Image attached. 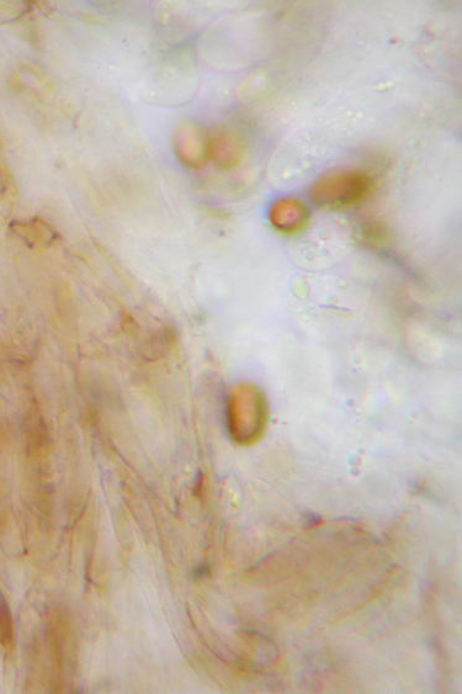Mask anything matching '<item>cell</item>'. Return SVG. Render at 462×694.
Here are the masks:
<instances>
[{
  "label": "cell",
  "instance_id": "1",
  "mask_svg": "<svg viewBox=\"0 0 462 694\" xmlns=\"http://www.w3.org/2000/svg\"><path fill=\"white\" fill-rule=\"evenodd\" d=\"M374 180L361 171H339L317 180L311 189L312 199L327 208H350L368 198Z\"/></svg>",
  "mask_w": 462,
  "mask_h": 694
},
{
  "label": "cell",
  "instance_id": "2",
  "mask_svg": "<svg viewBox=\"0 0 462 694\" xmlns=\"http://www.w3.org/2000/svg\"><path fill=\"white\" fill-rule=\"evenodd\" d=\"M209 141L199 127L185 124L175 132V152L185 166L198 169L204 167L207 158L210 157Z\"/></svg>",
  "mask_w": 462,
  "mask_h": 694
},
{
  "label": "cell",
  "instance_id": "3",
  "mask_svg": "<svg viewBox=\"0 0 462 694\" xmlns=\"http://www.w3.org/2000/svg\"><path fill=\"white\" fill-rule=\"evenodd\" d=\"M209 155L217 166L231 169L240 166L246 155L243 141L232 132H220L209 141Z\"/></svg>",
  "mask_w": 462,
  "mask_h": 694
},
{
  "label": "cell",
  "instance_id": "4",
  "mask_svg": "<svg viewBox=\"0 0 462 694\" xmlns=\"http://www.w3.org/2000/svg\"><path fill=\"white\" fill-rule=\"evenodd\" d=\"M270 219L278 229L294 231L301 229L307 220V209L300 200L280 199L270 210Z\"/></svg>",
  "mask_w": 462,
  "mask_h": 694
},
{
  "label": "cell",
  "instance_id": "5",
  "mask_svg": "<svg viewBox=\"0 0 462 694\" xmlns=\"http://www.w3.org/2000/svg\"><path fill=\"white\" fill-rule=\"evenodd\" d=\"M0 644L5 649L13 648L14 645V622L12 612L7 600L0 592Z\"/></svg>",
  "mask_w": 462,
  "mask_h": 694
}]
</instances>
